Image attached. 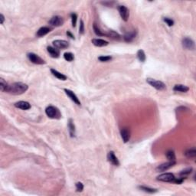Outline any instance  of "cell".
Masks as SVG:
<instances>
[{
	"mask_svg": "<svg viewBox=\"0 0 196 196\" xmlns=\"http://www.w3.org/2000/svg\"><path fill=\"white\" fill-rule=\"evenodd\" d=\"M49 24L52 25V26H55V27H59V26H63L64 24V19L62 17L56 15V16L52 17V19L49 21Z\"/></svg>",
	"mask_w": 196,
	"mask_h": 196,
	"instance_id": "ba28073f",
	"label": "cell"
},
{
	"mask_svg": "<svg viewBox=\"0 0 196 196\" xmlns=\"http://www.w3.org/2000/svg\"><path fill=\"white\" fill-rule=\"evenodd\" d=\"M136 56H137L138 60L140 61H141V62H144V61H146V58L144 51H143V50H141V49L139 50L137 52Z\"/></svg>",
	"mask_w": 196,
	"mask_h": 196,
	"instance_id": "cb8c5ba5",
	"label": "cell"
},
{
	"mask_svg": "<svg viewBox=\"0 0 196 196\" xmlns=\"http://www.w3.org/2000/svg\"><path fill=\"white\" fill-rule=\"evenodd\" d=\"M84 189V185L81 182H77L76 183V190L77 191H82Z\"/></svg>",
	"mask_w": 196,
	"mask_h": 196,
	"instance_id": "836d02e7",
	"label": "cell"
},
{
	"mask_svg": "<svg viewBox=\"0 0 196 196\" xmlns=\"http://www.w3.org/2000/svg\"><path fill=\"white\" fill-rule=\"evenodd\" d=\"M64 58L66 61L71 62L75 60V55L71 53V52H66L64 54Z\"/></svg>",
	"mask_w": 196,
	"mask_h": 196,
	"instance_id": "484cf974",
	"label": "cell"
},
{
	"mask_svg": "<svg viewBox=\"0 0 196 196\" xmlns=\"http://www.w3.org/2000/svg\"><path fill=\"white\" fill-rule=\"evenodd\" d=\"M67 35H68V36L70 38H72V39H75V36H74V35H73L72 34H71V33L69 32V31H68V32H67Z\"/></svg>",
	"mask_w": 196,
	"mask_h": 196,
	"instance_id": "8d00e7d4",
	"label": "cell"
},
{
	"mask_svg": "<svg viewBox=\"0 0 196 196\" xmlns=\"http://www.w3.org/2000/svg\"><path fill=\"white\" fill-rule=\"evenodd\" d=\"M175 162L168 161V162H165V163H162L161 164V165H159V166L156 168V171L157 172H165V171H167L168 169L172 168V167L175 166Z\"/></svg>",
	"mask_w": 196,
	"mask_h": 196,
	"instance_id": "30bf717a",
	"label": "cell"
},
{
	"mask_svg": "<svg viewBox=\"0 0 196 196\" xmlns=\"http://www.w3.org/2000/svg\"><path fill=\"white\" fill-rule=\"evenodd\" d=\"M119 12L122 19L124 21H126L128 20L129 17H130V11L126 6L124 5H119Z\"/></svg>",
	"mask_w": 196,
	"mask_h": 196,
	"instance_id": "9c48e42d",
	"label": "cell"
},
{
	"mask_svg": "<svg viewBox=\"0 0 196 196\" xmlns=\"http://www.w3.org/2000/svg\"><path fill=\"white\" fill-rule=\"evenodd\" d=\"M51 32V28L48 27H42L38 29V31L36 33L38 37H43L44 35H46L47 34H48Z\"/></svg>",
	"mask_w": 196,
	"mask_h": 196,
	"instance_id": "ac0fdd59",
	"label": "cell"
},
{
	"mask_svg": "<svg viewBox=\"0 0 196 196\" xmlns=\"http://www.w3.org/2000/svg\"><path fill=\"white\" fill-rule=\"evenodd\" d=\"M64 92H65L66 94L68 96V97L70 98L71 101H74V103H76L77 105L81 106V101H80V100L77 97V95H76L72 91H70L69 89H64Z\"/></svg>",
	"mask_w": 196,
	"mask_h": 196,
	"instance_id": "8fae6325",
	"label": "cell"
},
{
	"mask_svg": "<svg viewBox=\"0 0 196 196\" xmlns=\"http://www.w3.org/2000/svg\"><path fill=\"white\" fill-rule=\"evenodd\" d=\"M4 21H5V17L3 14H0V23H1V25L4 23Z\"/></svg>",
	"mask_w": 196,
	"mask_h": 196,
	"instance_id": "d590c367",
	"label": "cell"
},
{
	"mask_svg": "<svg viewBox=\"0 0 196 196\" xmlns=\"http://www.w3.org/2000/svg\"><path fill=\"white\" fill-rule=\"evenodd\" d=\"M185 156L189 158V159H193L196 156V150L195 147L193 148H191V149H189L187 150L185 152Z\"/></svg>",
	"mask_w": 196,
	"mask_h": 196,
	"instance_id": "ffe728a7",
	"label": "cell"
},
{
	"mask_svg": "<svg viewBox=\"0 0 196 196\" xmlns=\"http://www.w3.org/2000/svg\"><path fill=\"white\" fill-rule=\"evenodd\" d=\"M146 82L150 85H151L152 87H154L158 91H163V90L166 88V84H164L163 82L156 81V80L152 79V78H147Z\"/></svg>",
	"mask_w": 196,
	"mask_h": 196,
	"instance_id": "3957f363",
	"label": "cell"
},
{
	"mask_svg": "<svg viewBox=\"0 0 196 196\" xmlns=\"http://www.w3.org/2000/svg\"><path fill=\"white\" fill-rule=\"evenodd\" d=\"M173 91L176 92H182V93H186L189 91V87L183 85V84H176L173 87Z\"/></svg>",
	"mask_w": 196,
	"mask_h": 196,
	"instance_id": "e0dca14e",
	"label": "cell"
},
{
	"mask_svg": "<svg viewBox=\"0 0 196 196\" xmlns=\"http://www.w3.org/2000/svg\"><path fill=\"white\" fill-rule=\"evenodd\" d=\"M27 57H28V60L31 62H32L33 64H45V61L35 53H28L27 54Z\"/></svg>",
	"mask_w": 196,
	"mask_h": 196,
	"instance_id": "5b68a950",
	"label": "cell"
},
{
	"mask_svg": "<svg viewBox=\"0 0 196 196\" xmlns=\"http://www.w3.org/2000/svg\"><path fill=\"white\" fill-rule=\"evenodd\" d=\"M84 21L81 20L80 21V27H79V33L80 34H84Z\"/></svg>",
	"mask_w": 196,
	"mask_h": 196,
	"instance_id": "e575fe53",
	"label": "cell"
},
{
	"mask_svg": "<svg viewBox=\"0 0 196 196\" xmlns=\"http://www.w3.org/2000/svg\"><path fill=\"white\" fill-rule=\"evenodd\" d=\"M163 20L169 27L174 26V21H173L172 19H169V18H164Z\"/></svg>",
	"mask_w": 196,
	"mask_h": 196,
	"instance_id": "d6a6232c",
	"label": "cell"
},
{
	"mask_svg": "<svg viewBox=\"0 0 196 196\" xmlns=\"http://www.w3.org/2000/svg\"><path fill=\"white\" fill-rule=\"evenodd\" d=\"M112 59V57L110 56H100L98 58V60L101 62H107Z\"/></svg>",
	"mask_w": 196,
	"mask_h": 196,
	"instance_id": "4dcf8cb0",
	"label": "cell"
},
{
	"mask_svg": "<svg viewBox=\"0 0 196 196\" xmlns=\"http://www.w3.org/2000/svg\"><path fill=\"white\" fill-rule=\"evenodd\" d=\"M166 158L168 159V161L175 162V155L173 150H168L166 152Z\"/></svg>",
	"mask_w": 196,
	"mask_h": 196,
	"instance_id": "d4e9b609",
	"label": "cell"
},
{
	"mask_svg": "<svg viewBox=\"0 0 196 196\" xmlns=\"http://www.w3.org/2000/svg\"><path fill=\"white\" fill-rule=\"evenodd\" d=\"M53 45L57 49H65L70 46V44L64 40H55L53 42Z\"/></svg>",
	"mask_w": 196,
	"mask_h": 196,
	"instance_id": "52a82bcc",
	"label": "cell"
},
{
	"mask_svg": "<svg viewBox=\"0 0 196 196\" xmlns=\"http://www.w3.org/2000/svg\"><path fill=\"white\" fill-rule=\"evenodd\" d=\"M8 86H9V84L4 81L3 78H1L0 79V90H1V91L2 92H5Z\"/></svg>",
	"mask_w": 196,
	"mask_h": 196,
	"instance_id": "83f0119b",
	"label": "cell"
},
{
	"mask_svg": "<svg viewBox=\"0 0 196 196\" xmlns=\"http://www.w3.org/2000/svg\"><path fill=\"white\" fill-rule=\"evenodd\" d=\"M108 37L112 38H119V35L118 33L115 32L113 31H110L108 34H107Z\"/></svg>",
	"mask_w": 196,
	"mask_h": 196,
	"instance_id": "f546056e",
	"label": "cell"
},
{
	"mask_svg": "<svg viewBox=\"0 0 196 196\" xmlns=\"http://www.w3.org/2000/svg\"><path fill=\"white\" fill-rule=\"evenodd\" d=\"M51 72H52V75H54L55 77H57L58 79L61 80V81H66V80H67V77H66L65 75H63V74H61V73H60L57 70L51 69Z\"/></svg>",
	"mask_w": 196,
	"mask_h": 196,
	"instance_id": "44dd1931",
	"label": "cell"
},
{
	"mask_svg": "<svg viewBox=\"0 0 196 196\" xmlns=\"http://www.w3.org/2000/svg\"><path fill=\"white\" fill-rule=\"evenodd\" d=\"M93 31H94V32H95L96 35H98V36H103V35H105L104 33H103L101 30H100V28H99V27L97 26V24L96 23L93 24Z\"/></svg>",
	"mask_w": 196,
	"mask_h": 196,
	"instance_id": "f1b7e54d",
	"label": "cell"
},
{
	"mask_svg": "<svg viewBox=\"0 0 196 196\" xmlns=\"http://www.w3.org/2000/svg\"><path fill=\"white\" fill-rule=\"evenodd\" d=\"M139 189L142 191H145V192H147V193H156L157 192V189H152V188H150V187H146V186H143V185H140L139 186Z\"/></svg>",
	"mask_w": 196,
	"mask_h": 196,
	"instance_id": "603a6c76",
	"label": "cell"
},
{
	"mask_svg": "<svg viewBox=\"0 0 196 196\" xmlns=\"http://www.w3.org/2000/svg\"><path fill=\"white\" fill-rule=\"evenodd\" d=\"M120 135H121L122 140L125 143L129 142L130 140V132L127 128L122 129L120 131Z\"/></svg>",
	"mask_w": 196,
	"mask_h": 196,
	"instance_id": "4fadbf2b",
	"label": "cell"
},
{
	"mask_svg": "<svg viewBox=\"0 0 196 196\" xmlns=\"http://www.w3.org/2000/svg\"><path fill=\"white\" fill-rule=\"evenodd\" d=\"M182 46L187 50H194L195 42L190 38H184L182 39Z\"/></svg>",
	"mask_w": 196,
	"mask_h": 196,
	"instance_id": "8992f818",
	"label": "cell"
},
{
	"mask_svg": "<svg viewBox=\"0 0 196 196\" xmlns=\"http://www.w3.org/2000/svg\"><path fill=\"white\" fill-rule=\"evenodd\" d=\"M191 172H192V168L190 167V168H185V169H184V170H182V172L180 173L179 175L181 177L185 178L186 176L190 175V174L191 173Z\"/></svg>",
	"mask_w": 196,
	"mask_h": 196,
	"instance_id": "4316f807",
	"label": "cell"
},
{
	"mask_svg": "<svg viewBox=\"0 0 196 196\" xmlns=\"http://www.w3.org/2000/svg\"><path fill=\"white\" fill-rule=\"evenodd\" d=\"M45 113L49 118L51 119H58L61 117V114L60 110L54 106H48L45 109Z\"/></svg>",
	"mask_w": 196,
	"mask_h": 196,
	"instance_id": "7a4b0ae2",
	"label": "cell"
},
{
	"mask_svg": "<svg viewBox=\"0 0 196 196\" xmlns=\"http://www.w3.org/2000/svg\"><path fill=\"white\" fill-rule=\"evenodd\" d=\"M71 16V22H72V26L73 27H75L76 26V24H77V15L75 13H72L70 15Z\"/></svg>",
	"mask_w": 196,
	"mask_h": 196,
	"instance_id": "1f68e13d",
	"label": "cell"
},
{
	"mask_svg": "<svg viewBox=\"0 0 196 196\" xmlns=\"http://www.w3.org/2000/svg\"><path fill=\"white\" fill-rule=\"evenodd\" d=\"M136 32L133 31V32H130L127 33V34L124 35V38L125 40V42H133V39L136 38Z\"/></svg>",
	"mask_w": 196,
	"mask_h": 196,
	"instance_id": "d6986e66",
	"label": "cell"
},
{
	"mask_svg": "<svg viewBox=\"0 0 196 196\" xmlns=\"http://www.w3.org/2000/svg\"><path fill=\"white\" fill-rule=\"evenodd\" d=\"M68 128H69V133L71 137H75V126L74 124L72 119H69L68 122Z\"/></svg>",
	"mask_w": 196,
	"mask_h": 196,
	"instance_id": "7402d4cb",
	"label": "cell"
},
{
	"mask_svg": "<svg viewBox=\"0 0 196 196\" xmlns=\"http://www.w3.org/2000/svg\"><path fill=\"white\" fill-rule=\"evenodd\" d=\"M92 43H93V45L97 47H104L108 45V44H109L108 42L103 39H101V38H93V39H92Z\"/></svg>",
	"mask_w": 196,
	"mask_h": 196,
	"instance_id": "2e32d148",
	"label": "cell"
},
{
	"mask_svg": "<svg viewBox=\"0 0 196 196\" xmlns=\"http://www.w3.org/2000/svg\"><path fill=\"white\" fill-rule=\"evenodd\" d=\"M107 159L108 161L110 162V163L113 164V166H119V162L117 156H115V153L113 151H110L107 154Z\"/></svg>",
	"mask_w": 196,
	"mask_h": 196,
	"instance_id": "7c38bea8",
	"label": "cell"
},
{
	"mask_svg": "<svg viewBox=\"0 0 196 196\" xmlns=\"http://www.w3.org/2000/svg\"><path fill=\"white\" fill-rule=\"evenodd\" d=\"M175 175H173V173H163L162 175H159V176H157L156 179L160 182H173L175 180Z\"/></svg>",
	"mask_w": 196,
	"mask_h": 196,
	"instance_id": "277c9868",
	"label": "cell"
},
{
	"mask_svg": "<svg viewBox=\"0 0 196 196\" xmlns=\"http://www.w3.org/2000/svg\"><path fill=\"white\" fill-rule=\"evenodd\" d=\"M28 86L26 84L21 82H15L13 84L9 85L6 89V91L9 93L13 95H20L28 91Z\"/></svg>",
	"mask_w": 196,
	"mask_h": 196,
	"instance_id": "6da1fadb",
	"label": "cell"
},
{
	"mask_svg": "<svg viewBox=\"0 0 196 196\" xmlns=\"http://www.w3.org/2000/svg\"><path fill=\"white\" fill-rule=\"evenodd\" d=\"M15 107L21 110H27L31 108V104L27 101H19L15 103Z\"/></svg>",
	"mask_w": 196,
	"mask_h": 196,
	"instance_id": "5bb4252c",
	"label": "cell"
},
{
	"mask_svg": "<svg viewBox=\"0 0 196 196\" xmlns=\"http://www.w3.org/2000/svg\"><path fill=\"white\" fill-rule=\"evenodd\" d=\"M47 50H48V52L49 53V54L51 55V57L54 58H58L60 56V52H59L58 49L55 48H53V47L49 46L47 48Z\"/></svg>",
	"mask_w": 196,
	"mask_h": 196,
	"instance_id": "9a60e30c",
	"label": "cell"
}]
</instances>
